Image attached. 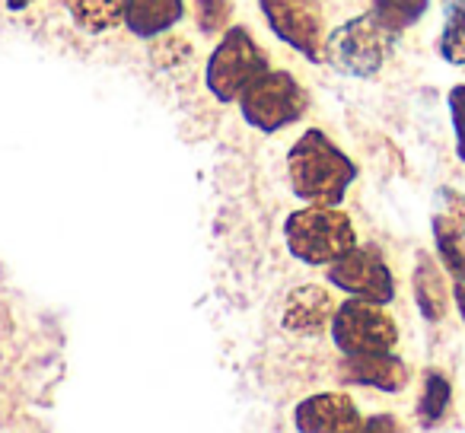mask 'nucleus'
Wrapping results in <instances>:
<instances>
[{
	"label": "nucleus",
	"mask_w": 465,
	"mask_h": 433,
	"mask_svg": "<svg viewBox=\"0 0 465 433\" xmlns=\"http://www.w3.org/2000/svg\"><path fill=\"white\" fill-rule=\"evenodd\" d=\"M331 312H335V303H331L329 290H322L316 284H306L287 293L281 322L291 331H316L329 322Z\"/></svg>",
	"instance_id": "12"
},
{
	"label": "nucleus",
	"mask_w": 465,
	"mask_h": 433,
	"mask_svg": "<svg viewBox=\"0 0 465 433\" xmlns=\"http://www.w3.org/2000/svg\"><path fill=\"white\" fill-rule=\"evenodd\" d=\"M443 29H440L437 52L446 64L465 67V0H440Z\"/></svg>",
	"instance_id": "15"
},
{
	"label": "nucleus",
	"mask_w": 465,
	"mask_h": 433,
	"mask_svg": "<svg viewBox=\"0 0 465 433\" xmlns=\"http://www.w3.org/2000/svg\"><path fill=\"white\" fill-rule=\"evenodd\" d=\"M4 4H7L10 14H20V10H26L29 4H33V0H4Z\"/></svg>",
	"instance_id": "23"
},
{
	"label": "nucleus",
	"mask_w": 465,
	"mask_h": 433,
	"mask_svg": "<svg viewBox=\"0 0 465 433\" xmlns=\"http://www.w3.org/2000/svg\"><path fill=\"white\" fill-rule=\"evenodd\" d=\"M329 284L335 290L348 293L357 300H370V303H392L395 300V278L389 271L386 259L376 249H351L341 259L329 265Z\"/></svg>",
	"instance_id": "8"
},
{
	"label": "nucleus",
	"mask_w": 465,
	"mask_h": 433,
	"mask_svg": "<svg viewBox=\"0 0 465 433\" xmlns=\"http://www.w3.org/2000/svg\"><path fill=\"white\" fill-rule=\"evenodd\" d=\"M331 341L341 354H380L392 350L399 341V325L386 312V306L370 303V300H344L335 306L329 319Z\"/></svg>",
	"instance_id": "6"
},
{
	"label": "nucleus",
	"mask_w": 465,
	"mask_h": 433,
	"mask_svg": "<svg viewBox=\"0 0 465 433\" xmlns=\"http://www.w3.org/2000/svg\"><path fill=\"white\" fill-rule=\"evenodd\" d=\"M450 118H452V131H456V156L465 162V84L452 86L450 96Z\"/></svg>",
	"instance_id": "20"
},
{
	"label": "nucleus",
	"mask_w": 465,
	"mask_h": 433,
	"mask_svg": "<svg viewBox=\"0 0 465 433\" xmlns=\"http://www.w3.org/2000/svg\"><path fill=\"white\" fill-rule=\"evenodd\" d=\"M389 39L392 35L376 23L373 14L354 16V20L341 23L335 33L325 35L322 61L344 77L370 80L386 64Z\"/></svg>",
	"instance_id": "4"
},
{
	"label": "nucleus",
	"mask_w": 465,
	"mask_h": 433,
	"mask_svg": "<svg viewBox=\"0 0 465 433\" xmlns=\"http://www.w3.org/2000/svg\"><path fill=\"white\" fill-rule=\"evenodd\" d=\"M433 240L437 249L459 246L465 240V194L456 188H440L433 207Z\"/></svg>",
	"instance_id": "14"
},
{
	"label": "nucleus",
	"mask_w": 465,
	"mask_h": 433,
	"mask_svg": "<svg viewBox=\"0 0 465 433\" xmlns=\"http://www.w3.org/2000/svg\"><path fill=\"white\" fill-rule=\"evenodd\" d=\"M185 16V0H124V26L137 39H156Z\"/></svg>",
	"instance_id": "11"
},
{
	"label": "nucleus",
	"mask_w": 465,
	"mask_h": 433,
	"mask_svg": "<svg viewBox=\"0 0 465 433\" xmlns=\"http://www.w3.org/2000/svg\"><path fill=\"white\" fill-rule=\"evenodd\" d=\"M284 242L287 252L297 261L310 268H322L351 252L357 246V233L344 211L310 204L303 211H293L284 221Z\"/></svg>",
	"instance_id": "2"
},
{
	"label": "nucleus",
	"mask_w": 465,
	"mask_h": 433,
	"mask_svg": "<svg viewBox=\"0 0 465 433\" xmlns=\"http://www.w3.org/2000/svg\"><path fill=\"white\" fill-rule=\"evenodd\" d=\"M450 399H452V386L443 373H427L424 376V392L418 399V420L420 427H433L443 420L446 408H450Z\"/></svg>",
	"instance_id": "18"
},
{
	"label": "nucleus",
	"mask_w": 465,
	"mask_h": 433,
	"mask_svg": "<svg viewBox=\"0 0 465 433\" xmlns=\"http://www.w3.org/2000/svg\"><path fill=\"white\" fill-rule=\"evenodd\" d=\"M232 14V0H194V20L198 29L207 35H217L226 29Z\"/></svg>",
	"instance_id": "19"
},
{
	"label": "nucleus",
	"mask_w": 465,
	"mask_h": 433,
	"mask_svg": "<svg viewBox=\"0 0 465 433\" xmlns=\"http://www.w3.org/2000/svg\"><path fill=\"white\" fill-rule=\"evenodd\" d=\"M363 430H399V424L392 420V414H376V420H367Z\"/></svg>",
	"instance_id": "21"
},
{
	"label": "nucleus",
	"mask_w": 465,
	"mask_h": 433,
	"mask_svg": "<svg viewBox=\"0 0 465 433\" xmlns=\"http://www.w3.org/2000/svg\"><path fill=\"white\" fill-rule=\"evenodd\" d=\"M427 10H430V0H373L370 14L389 35H401L405 29L418 26Z\"/></svg>",
	"instance_id": "16"
},
{
	"label": "nucleus",
	"mask_w": 465,
	"mask_h": 433,
	"mask_svg": "<svg viewBox=\"0 0 465 433\" xmlns=\"http://www.w3.org/2000/svg\"><path fill=\"white\" fill-rule=\"evenodd\" d=\"M452 297H456V306H459V312H462V322H465V284H456Z\"/></svg>",
	"instance_id": "22"
},
{
	"label": "nucleus",
	"mask_w": 465,
	"mask_h": 433,
	"mask_svg": "<svg viewBox=\"0 0 465 433\" xmlns=\"http://www.w3.org/2000/svg\"><path fill=\"white\" fill-rule=\"evenodd\" d=\"M293 424L303 433H357L363 430V420L357 414L354 401L341 392L310 395L293 411Z\"/></svg>",
	"instance_id": "9"
},
{
	"label": "nucleus",
	"mask_w": 465,
	"mask_h": 433,
	"mask_svg": "<svg viewBox=\"0 0 465 433\" xmlns=\"http://www.w3.org/2000/svg\"><path fill=\"white\" fill-rule=\"evenodd\" d=\"M71 16L86 33H105L124 23V0H71Z\"/></svg>",
	"instance_id": "17"
},
{
	"label": "nucleus",
	"mask_w": 465,
	"mask_h": 433,
	"mask_svg": "<svg viewBox=\"0 0 465 433\" xmlns=\"http://www.w3.org/2000/svg\"><path fill=\"white\" fill-rule=\"evenodd\" d=\"M268 71V58L246 26L223 29V39L211 52L204 67V86L217 103H236L252 80Z\"/></svg>",
	"instance_id": "3"
},
{
	"label": "nucleus",
	"mask_w": 465,
	"mask_h": 433,
	"mask_svg": "<svg viewBox=\"0 0 465 433\" xmlns=\"http://www.w3.org/2000/svg\"><path fill=\"white\" fill-rule=\"evenodd\" d=\"M236 103H240V112L249 128L262 131V134H278V131L291 128L303 118L306 93L293 74L268 67L259 80L246 86V93Z\"/></svg>",
	"instance_id": "5"
},
{
	"label": "nucleus",
	"mask_w": 465,
	"mask_h": 433,
	"mask_svg": "<svg viewBox=\"0 0 465 433\" xmlns=\"http://www.w3.org/2000/svg\"><path fill=\"white\" fill-rule=\"evenodd\" d=\"M287 179L293 194L306 204L338 207L357 182V166L325 131L310 128L287 153Z\"/></svg>",
	"instance_id": "1"
},
{
	"label": "nucleus",
	"mask_w": 465,
	"mask_h": 433,
	"mask_svg": "<svg viewBox=\"0 0 465 433\" xmlns=\"http://www.w3.org/2000/svg\"><path fill=\"white\" fill-rule=\"evenodd\" d=\"M259 10L265 16L268 29L284 45L303 54L312 64H322L325 45V16L322 0H259Z\"/></svg>",
	"instance_id": "7"
},
{
	"label": "nucleus",
	"mask_w": 465,
	"mask_h": 433,
	"mask_svg": "<svg viewBox=\"0 0 465 433\" xmlns=\"http://www.w3.org/2000/svg\"><path fill=\"white\" fill-rule=\"evenodd\" d=\"M414 303L427 322H440L446 316V303H450L443 274L427 252L418 255V268H414Z\"/></svg>",
	"instance_id": "13"
},
{
	"label": "nucleus",
	"mask_w": 465,
	"mask_h": 433,
	"mask_svg": "<svg viewBox=\"0 0 465 433\" xmlns=\"http://www.w3.org/2000/svg\"><path fill=\"white\" fill-rule=\"evenodd\" d=\"M338 373L351 386H367L386 395H399L408 386L405 360H399L392 350H380V354H344Z\"/></svg>",
	"instance_id": "10"
}]
</instances>
